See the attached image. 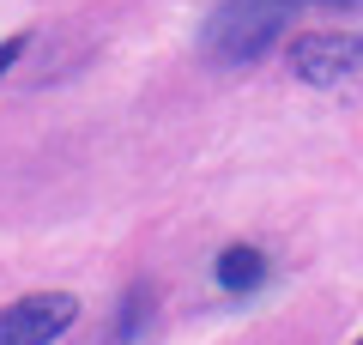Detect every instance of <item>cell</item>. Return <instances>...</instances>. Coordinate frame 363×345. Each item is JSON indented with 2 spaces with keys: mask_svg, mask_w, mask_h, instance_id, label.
<instances>
[{
  "mask_svg": "<svg viewBox=\"0 0 363 345\" xmlns=\"http://www.w3.org/2000/svg\"><path fill=\"white\" fill-rule=\"evenodd\" d=\"M297 6H309V0H224L206 18V55L218 67H255L272 43L285 37Z\"/></svg>",
  "mask_w": 363,
  "mask_h": 345,
  "instance_id": "cell-1",
  "label": "cell"
},
{
  "mask_svg": "<svg viewBox=\"0 0 363 345\" xmlns=\"http://www.w3.org/2000/svg\"><path fill=\"white\" fill-rule=\"evenodd\" d=\"M363 67V31H297L291 37V73L303 85H339Z\"/></svg>",
  "mask_w": 363,
  "mask_h": 345,
  "instance_id": "cell-2",
  "label": "cell"
},
{
  "mask_svg": "<svg viewBox=\"0 0 363 345\" xmlns=\"http://www.w3.org/2000/svg\"><path fill=\"white\" fill-rule=\"evenodd\" d=\"M79 321L73 291H30L0 309V345H55Z\"/></svg>",
  "mask_w": 363,
  "mask_h": 345,
  "instance_id": "cell-3",
  "label": "cell"
},
{
  "mask_svg": "<svg viewBox=\"0 0 363 345\" xmlns=\"http://www.w3.org/2000/svg\"><path fill=\"white\" fill-rule=\"evenodd\" d=\"M260 279H267V255L260 248H248V243H230L218 255V285L230 297H248V291H260Z\"/></svg>",
  "mask_w": 363,
  "mask_h": 345,
  "instance_id": "cell-4",
  "label": "cell"
},
{
  "mask_svg": "<svg viewBox=\"0 0 363 345\" xmlns=\"http://www.w3.org/2000/svg\"><path fill=\"white\" fill-rule=\"evenodd\" d=\"M18 55H25V37H6V43H0V73H6Z\"/></svg>",
  "mask_w": 363,
  "mask_h": 345,
  "instance_id": "cell-5",
  "label": "cell"
},
{
  "mask_svg": "<svg viewBox=\"0 0 363 345\" xmlns=\"http://www.w3.org/2000/svg\"><path fill=\"white\" fill-rule=\"evenodd\" d=\"M309 6H339V13H351V6H363V0H309Z\"/></svg>",
  "mask_w": 363,
  "mask_h": 345,
  "instance_id": "cell-6",
  "label": "cell"
},
{
  "mask_svg": "<svg viewBox=\"0 0 363 345\" xmlns=\"http://www.w3.org/2000/svg\"><path fill=\"white\" fill-rule=\"evenodd\" d=\"M357 345H363V339H357Z\"/></svg>",
  "mask_w": 363,
  "mask_h": 345,
  "instance_id": "cell-7",
  "label": "cell"
}]
</instances>
